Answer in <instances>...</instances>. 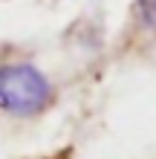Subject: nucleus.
<instances>
[{"mask_svg":"<svg viewBox=\"0 0 156 159\" xmlns=\"http://www.w3.org/2000/svg\"><path fill=\"white\" fill-rule=\"evenodd\" d=\"M52 87L47 75L29 61L0 64V110L9 116L26 119L49 107Z\"/></svg>","mask_w":156,"mask_h":159,"instance_id":"1","label":"nucleus"},{"mask_svg":"<svg viewBox=\"0 0 156 159\" xmlns=\"http://www.w3.org/2000/svg\"><path fill=\"white\" fill-rule=\"evenodd\" d=\"M133 9H136V17H139V23L145 29L156 32V0H136Z\"/></svg>","mask_w":156,"mask_h":159,"instance_id":"2","label":"nucleus"}]
</instances>
